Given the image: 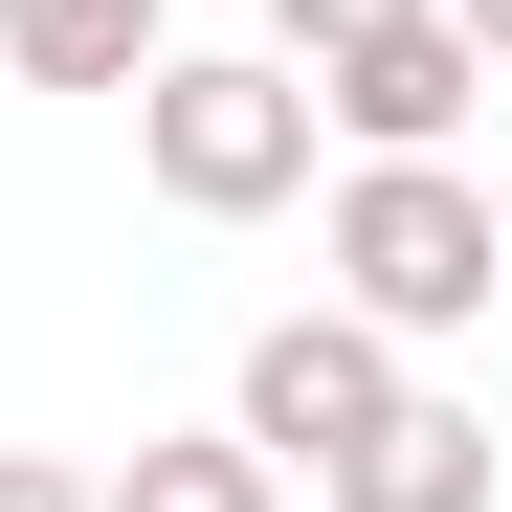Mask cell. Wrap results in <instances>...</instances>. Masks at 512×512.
Listing matches in <instances>:
<instances>
[{
  "instance_id": "6da1fadb",
  "label": "cell",
  "mask_w": 512,
  "mask_h": 512,
  "mask_svg": "<svg viewBox=\"0 0 512 512\" xmlns=\"http://www.w3.org/2000/svg\"><path fill=\"white\" fill-rule=\"evenodd\" d=\"M134 156H156L179 223L312 201V67H268V45H156V67H134Z\"/></svg>"
},
{
  "instance_id": "7a4b0ae2",
  "label": "cell",
  "mask_w": 512,
  "mask_h": 512,
  "mask_svg": "<svg viewBox=\"0 0 512 512\" xmlns=\"http://www.w3.org/2000/svg\"><path fill=\"white\" fill-rule=\"evenodd\" d=\"M490 290H512V223H490L468 156H357V179H334V312H379L423 357V334H468Z\"/></svg>"
},
{
  "instance_id": "3957f363",
  "label": "cell",
  "mask_w": 512,
  "mask_h": 512,
  "mask_svg": "<svg viewBox=\"0 0 512 512\" xmlns=\"http://www.w3.org/2000/svg\"><path fill=\"white\" fill-rule=\"evenodd\" d=\"M379 401H401V334L312 290V312H268V334H245V401H223V423H245L268 468H334V446H379Z\"/></svg>"
},
{
  "instance_id": "277c9868",
  "label": "cell",
  "mask_w": 512,
  "mask_h": 512,
  "mask_svg": "<svg viewBox=\"0 0 512 512\" xmlns=\"http://www.w3.org/2000/svg\"><path fill=\"white\" fill-rule=\"evenodd\" d=\"M468 90H490V67L446 45V0H401V23H357V45L312 67V134H357V156H446Z\"/></svg>"
},
{
  "instance_id": "5b68a950",
  "label": "cell",
  "mask_w": 512,
  "mask_h": 512,
  "mask_svg": "<svg viewBox=\"0 0 512 512\" xmlns=\"http://www.w3.org/2000/svg\"><path fill=\"white\" fill-rule=\"evenodd\" d=\"M312 490H334V512H490V401H423V379H401L379 446H334Z\"/></svg>"
},
{
  "instance_id": "8992f818",
  "label": "cell",
  "mask_w": 512,
  "mask_h": 512,
  "mask_svg": "<svg viewBox=\"0 0 512 512\" xmlns=\"http://www.w3.org/2000/svg\"><path fill=\"white\" fill-rule=\"evenodd\" d=\"M156 45H179L156 0H0V67H23V90H134Z\"/></svg>"
},
{
  "instance_id": "52a82bcc",
  "label": "cell",
  "mask_w": 512,
  "mask_h": 512,
  "mask_svg": "<svg viewBox=\"0 0 512 512\" xmlns=\"http://www.w3.org/2000/svg\"><path fill=\"white\" fill-rule=\"evenodd\" d=\"M90 512H290V468L245 446V423H179V446H134V468H90Z\"/></svg>"
},
{
  "instance_id": "ba28073f",
  "label": "cell",
  "mask_w": 512,
  "mask_h": 512,
  "mask_svg": "<svg viewBox=\"0 0 512 512\" xmlns=\"http://www.w3.org/2000/svg\"><path fill=\"white\" fill-rule=\"evenodd\" d=\"M357 23H401V0H268V67H334Z\"/></svg>"
},
{
  "instance_id": "9c48e42d",
  "label": "cell",
  "mask_w": 512,
  "mask_h": 512,
  "mask_svg": "<svg viewBox=\"0 0 512 512\" xmlns=\"http://www.w3.org/2000/svg\"><path fill=\"white\" fill-rule=\"evenodd\" d=\"M0 512H90V468H45V446H0Z\"/></svg>"
},
{
  "instance_id": "30bf717a",
  "label": "cell",
  "mask_w": 512,
  "mask_h": 512,
  "mask_svg": "<svg viewBox=\"0 0 512 512\" xmlns=\"http://www.w3.org/2000/svg\"><path fill=\"white\" fill-rule=\"evenodd\" d=\"M446 45H468V67H490V90H512V0H446Z\"/></svg>"
}]
</instances>
